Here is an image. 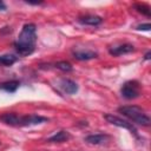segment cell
I'll return each instance as SVG.
<instances>
[{
  "label": "cell",
  "mask_w": 151,
  "mask_h": 151,
  "mask_svg": "<svg viewBox=\"0 0 151 151\" xmlns=\"http://www.w3.org/2000/svg\"><path fill=\"white\" fill-rule=\"evenodd\" d=\"M70 138H71V134L67 131L61 130V131L57 132L55 134H53L52 137H50L47 139V142H50V143H63V142L68 140Z\"/></svg>",
  "instance_id": "obj_10"
},
{
  "label": "cell",
  "mask_w": 151,
  "mask_h": 151,
  "mask_svg": "<svg viewBox=\"0 0 151 151\" xmlns=\"http://www.w3.org/2000/svg\"><path fill=\"white\" fill-rule=\"evenodd\" d=\"M118 112L132 120L136 124L143 125V126H149L150 125V117L142 110L139 106L136 105H130V106H120L118 109Z\"/></svg>",
  "instance_id": "obj_2"
},
{
  "label": "cell",
  "mask_w": 151,
  "mask_h": 151,
  "mask_svg": "<svg viewBox=\"0 0 151 151\" xmlns=\"http://www.w3.org/2000/svg\"><path fill=\"white\" fill-rule=\"evenodd\" d=\"M59 85L61 90L67 94H74L78 91V85L71 79H61Z\"/></svg>",
  "instance_id": "obj_8"
},
{
  "label": "cell",
  "mask_w": 151,
  "mask_h": 151,
  "mask_svg": "<svg viewBox=\"0 0 151 151\" xmlns=\"http://www.w3.org/2000/svg\"><path fill=\"white\" fill-rule=\"evenodd\" d=\"M134 8L139 13H142V14H144L146 17H150V7L146 4H136L134 5Z\"/></svg>",
  "instance_id": "obj_16"
},
{
  "label": "cell",
  "mask_w": 151,
  "mask_h": 151,
  "mask_svg": "<svg viewBox=\"0 0 151 151\" xmlns=\"http://www.w3.org/2000/svg\"><path fill=\"white\" fill-rule=\"evenodd\" d=\"M37 27L34 24H25L18 39L14 41V48L21 57L29 55L35 50Z\"/></svg>",
  "instance_id": "obj_1"
},
{
  "label": "cell",
  "mask_w": 151,
  "mask_h": 151,
  "mask_svg": "<svg viewBox=\"0 0 151 151\" xmlns=\"http://www.w3.org/2000/svg\"><path fill=\"white\" fill-rule=\"evenodd\" d=\"M54 67H57L58 70H61L63 72H71L72 71V65L67 61H58L54 64Z\"/></svg>",
  "instance_id": "obj_15"
},
{
  "label": "cell",
  "mask_w": 151,
  "mask_h": 151,
  "mask_svg": "<svg viewBox=\"0 0 151 151\" xmlns=\"http://www.w3.org/2000/svg\"><path fill=\"white\" fill-rule=\"evenodd\" d=\"M48 119L46 117H41L38 114H28V116H19L18 117V124L17 126H31L41 124L44 122H47Z\"/></svg>",
  "instance_id": "obj_5"
},
{
  "label": "cell",
  "mask_w": 151,
  "mask_h": 151,
  "mask_svg": "<svg viewBox=\"0 0 151 151\" xmlns=\"http://www.w3.org/2000/svg\"><path fill=\"white\" fill-rule=\"evenodd\" d=\"M18 61V57L13 54H4L0 55V64L4 66H12L14 63Z\"/></svg>",
  "instance_id": "obj_14"
},
{
  "label": "cell",
  "mask_w": 151,
  "mask_h": 151,
  "mask_svg": "<svg viewBox=\"0 0 151 151\" xmlns=\"http://www.w3.org/2000/svg\"><path fill=\"white\" fill-rule=\"evenodd\" d=\"M73 55L78 60H90V59L97 58L98 54L93 51H77V52H73Z\"/></svg>",
  "instance_id": "obj_12"
},
{
  "label": "cell",
  "mask_w": 151,
  "mask_h": 151,
  "mask_svg": "<svg viewBox=\"0 0 151 151\" xmlns=\"http://www.w3.org/2000/svg\"><path fill=\"white\" fill-rule=\"evenodd\" d=\"M120 92L125 99H134L140 94V84L137 80H127L123 84Z\"/></svg>",
  "instance_id": "obj_3"
},
{
  "label": "cell",
  "mask_w": 151,
  "mask_h": 151,
  "mask_svg": "<svg viewBox=\"0 0 151 151\" xmlns=\"http://www.w3.org/2000/svg\"><path fill=\"white\" fill-rule=\"evenodd\" d=\"M6 9V6H5V4L2 2V1H0V11H5Z\"/></svg>",
  "instance_id": "obj_18"
},
{
  "label": "cell",
  "mask_w": 151,
  "mask_h": 151,
  "mask_svg": "<svg viewBox=\"0 0 151 151\" xmlns=\"http://www.w3.org/2000/svg\"><path fill=\"white\" fill-rule=\"evenodd\" d=\"M134 51V47L133 45L131 44H123V45H118V46H113L109 50V53L113 57H118V55H122V54H127V53H131Z\"/></svg>",
  "instance_id": "obj_6"
},
{
  "label": "cell",
  "mask_w": 151,
  "mask_h": 151,
  "mask_svg": "<svg viewBox=\"0 0 151 151\" xmlns=\"http://www.w3.org/2000/svg\"><path fill=\"white\" fill-rule=\"evenodd\" d=\"M150 28H151L150 24H143V25H138L137 26V29H139V31H149Z\"/></svg>",
  "instance_id": "obj_17"
},
{
  "label": "cell",
  "mask_w": 151,
  "mask_h": 151,
  "mask_svg": "<svg viewBox=\"0 0 151 151\" xmlns=\"http://www.w3.org/2000/svg\"><path fill=\"white\" fill-rule=\"evenodd\" d=\"M110 140V136L104 134V133H97V134H90L85 138V142L92 145H101L106 142Z\"/></svg>",
  "instance_id": "obj_7"
},
{
  "label": "cell",
  "mask_w": 151,
  "mask_h": 151,
  "mask_svg": "<svg viewBox=\"0 0 151 151\" xmlns=\"http://www.w3.org/2000/svg\"><path fill=\"white\" fill-rule=\"evenodd\" d=\"M78 21L83 25H90V26H97L99 24L103 22V19L98 15H85V17H80L78 19Z\"/></svg>",
  "instance_id": "obj_9"
},
{
  "label": "cell",
  "mask_w": 151,
  "mask_h": 151,
  "mask_svg": "<svg viewBox=\"0 0 151 151\" xmlns=\"http://www.w3.org/2000/svg\"><path fill=\"white\" fill-rule=\"evenodd\" d=\"M104 118L109 122V123H111V124H113V125H116V126H119V127H124V129H126V130H129L133 136H136L137 138H138V132H137V129L132 125V123H129V122H126V120H123V119H120V118H118L117 116H113V114H110V113H107V114H105L104 116Z\"/></svg>",
  "instance_id": "obj_4"
},
{
  "label": "cell",
  "mask_w": 151,
  "mask_h": 151,
  "mask_svg": "<svg viewBox=\"0 0 151 151\" xmlns=\"http://www.w3.org/2000/svg\"><path fill=\"white\" fill-rule=\"evenodd\" d=\"M18 114L14 113V112H7V113H4L0 116V120L7 125H11V126H17L18 124Z\"/></svg>",
  "instance_id": "obj_11"
},
{
  "label": "cell",
  "mask_w": 151,
  "mask_h": 151,
  "mask_svg": "<svg viewBox=\"0 0 151 151\" xmlns=\"http://www.w3.org/2000/svg\"><path fill=\"white\" fill-rule=\"evenodd\" d=\"M150 55H151V52H147V53L145 54V57H144V59H145V60H149V59H150Z\"/></svg>",
  "instance_id": "obj_19"
},
{
  "label": "cell",
  "mask_w": 151,
  "mask_h": 151,
  "mask_svg": "<svg viewBox=\"0 0 151 151\" xmlns=\"http://www.w3.org/2000/svg\"><path fill=\"white\" fill-rule=\"evenodd\" d=\"M20 83L19 80H8V81H5V83H1L0 84V88L6 91V92H9V93H13L18 90Z\"/></svg>",
  "instance_id": "obj_13"
}]
</instances>
